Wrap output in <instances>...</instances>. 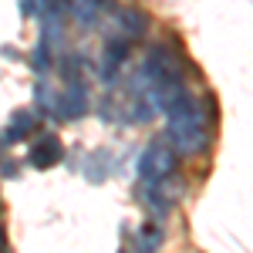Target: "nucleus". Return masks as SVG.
Here are the masks:
<instances>
[{
    "mask_svg": "<svg viewBox=\"0 0 253 253\" xmlns=\"http://www.w3.org/2000/svg\"><path fill=\"white\" fill-rule=\"evenodd\" d=\"M169 125H166V135L172 142V149L179 156H199L210 142V128H206V118H203V101L193 95H186L172 112H169Z\"/></svg>",
    "mask_w": 253,
    "mask_h": 253,
    "instance_id": "obj_1",
    "label": "nucleus"
},
{
    "mask_svg": "<svg viewBox=\"0 0 253 253\" xmlns=\"http://www.w3.org/2000/svg\"><path fill=\"white\" fill-rule=\"evenodd\" d=\"M175 172V149L172 142H149L145 149H142V156H138V179L145 182V186H152V182H166L169 175Z\"/></svg>",
    "mask_w": 253,
    "mask_h": 253,
    "instance_id": "obj_2",
    "label": "nucleus"
},
{
    "mask_svg": "<svg viewBox=\"0 0 253 253\" xmlns=\"http://www.w3.org/2000/svg\"><path fill=\"white\" fill-rule=\"evenodd\" d=\"M88 108H91V95H88V84L81 78L68 81L64 84V91L58 95V118H84L88 115Z\"/></svg>",
    "mask_w": 253,
    "mask_h": 253,
    "instance_id": "obj_3",
    "label": "nucleus"
},
{
    "mask_svg": "<svg viewBox=\"0 0 253 253\" xmlns=\"http://www.w3.org/2000/svg\"><path fill=\"white\" fill-rule=\"evenodd\" d=\"M61 159H64V145H61V138L51 135V132H44V135L31 145L27 162H31L34 169H51V166H58Z\"/></svg>",
    "mask_w": 253,
    "mask_h": 253,
    "instance_id": "obj_4",
    "label": "nucleus"
},
{
    "mask_svg": "<svg viewBox=\"0 0 253 253\" xmlns=\"http://www.w3.org/2000/svg\"><path fill=\"white\" fill-rule=\"evenodd\" d=\"M128 58V41L125 38H108L105 51H101V84H115V75L122 61Z\"/></svg>",
    "mask_w": 253,
    "mask_h": 253,
    "instance_id": "obj_5",
    "label": "nucleus"
},
{
    "mask_svg": "<svg viewBox=\"0 0 253 253\" xmlns=\"http://www.w3.org/2000/svg\"><path fill=\"white\" fill-rule=\"evenodd\" d=\"M118 20V27H122V34L128 41H138V38H145L149 34V17L142 14V10H135V7H122L115 14Z\"/></svg>",
    "mask_w": 253,
    "mask_h": 253,
    "instance_id": "obj_6",
    "label": "nucleus"
},
{
    "mask_svg": "<svg viewBox=\"0 0 253 253\" xmlns=\"http://www.w3.org/2000/svg\"><path fill=\"white\" fill-rule=\"evenodd\" d=\"M31 132H38V115H34L31 108H20L17 115L10 118L7 132H3V145H10V142H20V138L31 135Z\"/></svg>",
    "mask_w": 253,
    "mask_h": 253,
    "instance_id": "obj_7",
    "label": "nucleus"
},
{
    "mask_svg": "<svg viewBox=\"0 0 253 253\" xmlns=\"http://www.w3.org/2000/svg\"><path fill=\"white\" fill-rule=\"evenodd\" d=\"M138 250L142 253H156L159 250V243H162V226L159 223H145L142 230H138Z\"/></svg>",
    "mask_w": 253,
    "mask_h": 253,
    "instance_id": "obj_8",
    "label": "nucleus"
},
{
    "mask_svg": "<svg viewBox=\"0 0 253 253\" xmlns=\"http://www.w3.org/2000/svg\"><path fill=\"white\" fill-rule=\"evenodd\" d=\"M71 10H75V17L81 20V27L88 31V27L95 24L98 10H101V0H71Z\"/></svg>",
    "mask_w": 253,
    "mask_h": 253,
    "instance_id": "obj_9",
    "label": "nucleus"
},
{
    "mask_svg": "<svg viewBox=\"0 0 253 253\" xmlns=\"http://www.w3.org/2000/svg\"><path fill=\"white\" fill-rule=\"evenodd\" d=\"M47 7V0H20V14L24 17H41Z\"/></svg>",
    "mask_w": 253,
    "mask_h": 253,
    "instance_id": "obj_10",
    "label": "nucleus"
},
{
    "mask_svg": "<svg viewBox=\"0 0 253 253\" xmlns=\"http://www.w3.org/2000/svg\"><path fill=\"white\" fill-rule=\"evenodd\" d=\"M118 253H125V250H118Z\"/></svg>",
    "mask_w": 253,
    "mask_h": 253,
    "instance_id": "obj_11",
    "label": "nucleus"
}]
</instances>
